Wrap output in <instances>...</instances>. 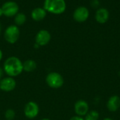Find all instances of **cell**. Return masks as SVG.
I'll return each mask as SVG.
<instances>
[{
  "instance_id": "6da1fadb",
  "label": "cell",
  "mask_w": 120,
  "mask_h": 120,
  "mask_svg": "<svg viewBox=\"0 0 120 120\" xmlns=\"http://www.w3.org/2000/svg\"><path fill=\"white\" fill-rule=\"evenodd\" d=\"M3 69L7 76L14 78L22 74L23 71V64L18 57L12 56L5 60Z\"/></svg>"
},
{
  "instance_id": "7a4b0ae2",
  "label": "cell",
  "mask_w": 120,
  "mask_h": 120,
  "mask_svg": "<svg viewBox=\"0 0 120 120\" xmlns=\"http://www.w3.org/2000/svg\"><path fill=\"white\" fill-rule=\"evenodd\" d=\"M44 8L46 12L59 15L65 12L66 2L65 0H44Z\"/></svg>"
},
{
  "instance_id": "3957f363",
  "label": "cell",
  "mask_w": 120,
  "mask_h": 120,
  "mask_svg": "<svg viewBox=\"0 0 120 120\" xmlns=\"http://www.w3.org/2000/svg\"><path fill=\"white\" fill-rule=\"evenodd\" d=\"M46 82L50 88L58 89L63 86L64 79L60 74L53 71L47 74L46 77Z\"/></svg>"
},
{
  "instance_id": "277c9868",
  "label": "cell",
  "mask_w": 120,
  "mask_h": 120,
  "mask_svg": "<svg viewBox=\"0 0 120 120\" xmlns=\"http://www.w3.org/2000/svg\"><path fill=\"white\" fill-rule=\"evenodd\" d=\"M4 37L5 40L9 44L15 43L20 37V30L15 25H11L4 31Z\"/></svg>"
},
{
  "instance_id": "5b68a950",
  "label": "cell",
  "mask_w": 120,
  "mask_h": 120,
  "mask_svg": "<svg viewBox=\"0 0 120 120\" xmlns=\"http://www.w3.org/2000/svg\"><path fill=\"white\" fill-rule=\"evenodd\" d=\"M1 9L3 11V14L5 16L13 17L18 13L19 6L16 2L13 1H8L5 2L2 5Z\"/></svg>"
},
{
  "instance_id": "8992f818",
  "label": "cell",
  "mask_w": 120,
  "mask_h": 120,
  "mask_svg": "<svg viewBox=\"0 0 120 120\" xmlns=\"http://www.w3.org/2000/svg\"><path fill=\"white\" fill-rule=\"evenodd\" d=\"M90 13L89 9L84 6L77 7L73 12V18L78 23H84L86 21L89 17Z\"/></svg>"
},
{
  "instance_id": "52a82bcc",
  "label": "cell",
  "mask_w": 120,
  "mask_h": 120,
  "mask_svg": "<svg viewBox=\"0 0 120 120\" xmlns=\"http://www.w3.org/2000/svg\"><path fill=\"white\" fill-rule=\"evenodd\" d=\"M39 112L38 104L34 101L28 102L24 108V114L28 119H34L37 117Z\"/></svg>"
},
{
  "instance_id": "ba28073f",
  "label": "cell",
  "mask_w": 120,
  "mask_h": 120,
  "mask_svg": "<svg viewBox=\"0 0 120 120\" xmlns=\"http://www.w3.org/2000/svg\"><path fill=\"white\" fill-rule=\"evenodd\" d=\"M51 39V33L46 30H39L35 37V44L38 45L39 47H43L49 43Z\"/></svg>"
},
{
  "instance_id": "9c48e42d",
  "label": "cell",
  "mask_w": 120,
  "mask_h": 120,
  "mask_svg": "<svg viewBox=\"0 0 120 120\" xmlns=\"http://www.w3.org/2000/svg\"><path fill=\"white\" fill-rule=\"evenodd\" d=\"M16 87V81L14 78L6 76L0 81V90L4 92L13 91Z\"/></svg>"
},
{
  "instance_id": "30bf717a",
  "label": "cell",
  "mask_w": 120,
  "mask_h": 120,
  "mask_svg": "<svg viewBox=\"0 0 120 120\" xmlns=\"http://www.w3.org/2000/svg\"><path fill=\"white\" fill-rule=\"evenodd\" d=\"M74 110L76 115L82 117H85V115L89 112V103L84 100H79L75 103Z\"/></svg>"
},
{
  "instance_id": "8fae6325",
  "label": "cell",
  "mask_w": 120,
  "mask_h": 120,
  "mask_svg": "<svg viewBox=\"0 0 120 120\" xmlns=\"http://www.w3.org/2000/svg\"><path fill=\"white\" fill-rule=\"evenodd\" d=\"M110 12L106 8H99L96 10L95 13V19L97 23L104 24L109 20Z\"/></svg>"
},
{
  "instance_id": "7c38bea8",
  "label": "cell",
  "mask_w": 120,
  "mask_h": 120,
  "mask_svg": "<svg viewBox=\"0 0 120 120\" xmlns=\"http://www.w3.org/2000/svg\"><path fill=\"white\" fill-rule=\"evenodd\" d=\"M106 107L108 111L111 112H117L120 108V97L117 95L110 96L106 103Z\"/></svg>"
},
{
  "instance_id": "4fadbf2b",
  "label": "cell",
  "mask_w": 120,
  "mask_h": 120,
  "mask_svg": "<svg viewBox=\"0 0 120 120\" xmlns=\"http://www.w3.org/2000/svg\"><path fill=\"white\" fill-rule=\"evenodd\" d=\"M46 16V11L44 8L37 7L34 8L31 13L32 18L35 21H41L45 18Z\"/></svg>"
},
{
  "instance_id": "5bb4252c",
  "label": "cell",
  "mask_w": 120,
  "mask_h": 120,
  "mask_svg": "<svg viewBox=\"0 0 120 120\" xmlns=\"http://www.w3.org/2000/svg\"><path fill=\"white\" fill-rule=\"evenodd\" d=\"M23 71L26 72H32L37 69V63L32 59H27L23 63Z\"/></svg>"
},
{
  "instance_id": "9a60e30c",
  "label": "cell",
  "mask_w": 120,
  "mask_h": 120,
  "mask_svg": "<svg viewBox=\"0 0 120 120\" xmlns=\"http://www.w3.org/2000/svg\"><path fill=\"white\" fill-rule=\"evenodd\" d=\"M27 20L26 16L22 13H18L14 18V22L15 23V25H23Z\"/></svg>"
},
{
  "instance_id": "2e32d148",
  "label": "cell",
  "mask_w": 120,
  "mask_h": 120,
  "mask_svg": "<svg viewBox=\"0 0 120 120\" xmlns=\"http://www.w3.org/2000/svg\"><path fill=\"white\" fill-rule=\"evenodd\" d=\"M99 112L96 110L89 111L84 117V120H98L99 119Z\"/></svg>"
},
{
  "instance_id": "e0dca14e",
  "label": "cell",
  "mask_w": 120,
  "mask_h": 120,
  "mask_svg": "<svg viewBox=\"0 0 120 120\" xmlns=\"http://www.w3.org/2000/svg\"><path fill=\"white\" fill-rule=\"evenodd\" d=\"M6 120H13L15 117V112L13 109H8L4 113Z\"/></svg>"
},
{
  "instance_id": "ac0fdd59",
  "label": "cell",
  "mask_w": 120,
  "mask_h": 120,
  "mask_svg": "<svg viewBox=\"0 0 120 120\" xmlns=\"http://www.w3.org/2000/svg\"><path fill=\"white\" fill-rule=\"evenodd\" d=\"M100 5L99 0H91V6L94 8H98Z\"/></svg>"
},
{
  "instance_id": "d6986e66",
  "label": "cell",
  "mask_w": 120,
  "mask_h": 120,
  "mask_svg": "<svg viewBox=\"0 0 120 120\" xmlns=\"http://www.w3.org/2000/svg\"><path fill=\"white\" fill-rule=\"evenodd\" d=\"M69 120H84V119L82 117H79V116L75 115V116L72 117Z\"/></svg>"
},
{
  "instance_id": "ffe728a7",
  "label": "cell",
  "mask_w": 120,
  "mask_h": 120,
  "mask_svg": "<svg viewBox=\"0 0 120 120\" xmlns=\"http://www.w3.org/2000/svg\"><path fill=\"white\" fill-rule=\"evenodd\" d=\"M4 74V71L3 67H1V66H0V81L3 79Z\"/></svg>"
},
{
  "instance_id": "44dd1931",
  "label": "cell",
  "mask_w": 120,
  "mask_h": 120,
  "mask_svg": "<svg viewBox=\"0 0 120 120\" xmlns=\"http://www.w3.org/2000/svg\"><path fill=\"white\" fill-rule=\"evenodd\" d=\"M2 58H3V52H2L1 50L0 49V62L1 61Z\"/></svg>"
},
{
  "instance_id": "7402d4cb",
  "label": "cell",
  "mask_w": 120,
  "mask_h": 120,
  "mask_svg": "<svg viewBox=\"0 0 120 120\" xmlns=\"http://www.w3.org/2000/svg\"><path fill=\"white\" fill-rule=\"evenodd\" d=\"M4 14H3V11H2V9H1V7H0V17L1 16H3Z\"/></svg>"
},
{
  "instance_id": "603a6c76",
  "label": "cell",
  "mask_w": 120,
  "mask_h": 120,
  "mask_svg": "<svg viewBox=\"0 0 120 120\" xmlns=\"http://www.w3.org/2000/svg\"><path fill=\"white\" fill-rule=\"evenodd\" d=\"M103 120H113L112 118H110V117H105V118H104Z\"/></svg>"
},
{
  "instance_id": "cb8c5ba5",
  "label": "cell",
  "mask_w": 120,
  "mask_h": 120,
  "mask_svg": "<svg viewBox=\"0 0 120 120\" xmlns=\"http://www.w3.org/2000/svg\"><path fill=\"white\" fill-rule=\"evenodd\" d=\"M40 120H51L50 119H48V118H43V119H41Z\"/></svg>"
},
{
  "instance_id": "d4e9b609",
  "label": "cell",
  "mask_w": 120,
  "mask_h": 120,
  "mask_svg": "<svg viewBox=\"0 0 120 120\" xmlns=\"http://www.w3.org/2000/svg\"><path fill=\"white\" fill-rule=\"evenodd\" d=\"M0 32H1V24H0Z\"/></svg>"
}]
</instances>
